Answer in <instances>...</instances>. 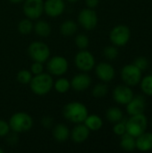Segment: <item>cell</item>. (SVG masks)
<instances>
[{"label":"cell","instance_id":"obj_14","mask_svg":"<svg viewBox=\"0 0 152 153\" xmlns=\"http://www.w3.org/2000/svg\"><path fill=\"white\" fill-rule=\"evenodd\" d=\"M65 10V0H46L44 2V13L51 18H56L60 16Z\"/></svg>","mask_w":152,"mask_h":153},{"label":"cell","instance_id":"obj_21","mask_svg":"<svg viewBox=\"0 0 152 153\" xmlns=\"http://www.w3.org/2000/svg\"><path fill=\"white\" fill-rule=\"evenodd\" d=\"M83 124L89 128L90 131L96 132L102 128L103 126V120L99 115H88V117L85 118Z\"/></svg>","mask_w":152,"mask_h":153},{"label":"cell","instance_id":"obj_11","mask_svg":"<svg viewBox=\"0 0 152 153\" xmlns=\"http://www.w3.org/2000/svg\"><path fill=\"white\" fill-rule=\"evenodd\" d=\"M22 11L24 15L30 20H38L44 13L43 0H25Z\"/></svg>","mask_w":152,"mask_h":153},{"label":"cell","instance_id":"obj_15","mask_svg":"<svg viewBox=\"0 0 152 153\" xmlns=\"http://www.w3.org/2000/svg\"><path fill=\"white\" fill-rule=\"evenodd\" d=\"M70 82H71V88L73 91L78 92H82L90 87L92 79L89 74H87V73L82 72L81 74H75L72 78Z\"/></svg>","mask_w":152,"mask_h":153},{"label":"cell","instance_id":"obj_24","mask_svg":"<svg viewBox=\"0 0 152 153\" xmlns=\"http://www.w3.org/2000/svg\"><path fill=\"white\" fill-rule=\"evenodd\" d=\"M106 118L110 123H116L121 121L124 118V113L121 110V108L117 107H111L107 109L106 111Z\"/></svg>","mask_w":152,"mask_h":153},{"label":"cell","instance_id":"obj_13","mask_svg":"<svg viewBox=\"0 0 152 153\" xmlns=\"http://www.w3.org/2000/svg\"><path fill=\"white\" fill-rule=\"evenodd\" d=\"M95 73L97 77L103 82H110L116 76V70L114 66L108 62H100L95 66Z\"/></svg>","mask_w":152,"mask_h":153},{"label":"cell","instance_id":"obj_30","mask_svg":"<svg viewBox=\"0 0 152 153\" xmlns=\"http://www.w3.org/2000/svg\"><path fill=\"white\" fill-rule=\"evenodd\" d=\"M74 42L76 47L81 50V49H87V48L90 45V39L89 37L84 34V33H80L77 34L75 39H74Z\"/></svg>","mask_w":152,"mask_h":153},{"label":"cell","instance_id":"obj_19","mask_svg":"<svg viewBox=\"0 0 152 153\" xmlns=\"http://www.w3.org/2000/svg\"><path fill=\"white\" fill-rule=\"evenodd\" d=\"M53 138L58 143H65L70 138V130L65 124H56L52 129Z\"/></svg>","mask_w":152,"mask_h":153},{"label":"cell","instance_id":"obj_8","mask_svg":"<svg viewBox=\"0 0 152 153\" xmlns=\"http://www.w3.org/2000/svg\"><path fill=\"white\" fill-rule=\"evenodd\" d=\"M121 78L125 84L134 87L140 83L142 78V71L134 64L125 65L121 70Z\"/></svg>","mask_w":152,"mask_h":153},{"label":"cell","instance_id":"obj_27","mask_svg":"<svg viewBox=\"0 0 152 153\" xmlns=\"http://www.w3.org/2000/svg\"><path fill=\"white\" fill-rule=\"evenodd\" d=\"M139 84L144 95L152 97V74H148L142 77Z\"/></svg>","mask_w":152,"mask_h":153},{"label":"cell","instance_id":"obj_40","mask_svg":"<svg viewBox=\"0 0 152 153\" xmlns=\"http://www.w3.org/2000/svg\"><path fill=\"white\" fill-rule=\"evenodd\" d=\"M66 2H68V3H70V4H74V3H77L79 0H65Z\"/></svg>","mask_w":152,"mask_h":153},{"label":"cell","instance_id":"obj_41","mask_svg":"<svg viewBox=\"0 0 152 153\" xmlns=\"http://www.w3.org/2000/svg\"><path fill=\"white\" fill-rule=\"evenodd\" d=\"M4 150H3V149L0 147V153H4Z\"/></svg>","mask_w":152,"mask_h":153},{"label":"cell","instance_id":"obj_37","mask_svg":"<svg viewBox=\"0 0 152 153\" xmlns=\"http://www.w3.org/2000/svg\"><path fill=\"white\" fill-rule=\"evenodd\" d=\"M41 125L45 128H51V127H53L54 126V119H53V117H49V116L43 117L42 119H41Z\"/></svg>","mask_w":152,"mask_h":153},{"label":"cell","instance_id":"obj_3","mask_svg":"<svg viewBox=\"0 0 152 153\" xmlns=\"http://www.w3.org/2000/svg\"><path fill=\"white\" fill-rule=\"evenodd\" d=\"M8 123L11 131L17 134H24L32 128L33 118L28 113L16 112L11 116Z\"/></svg>","mask_w":152,"mask_h":153},{"label":"cell","instance_id":"obj_17","mask_svg":"<svg viewBox=\"0 0 152 153\" xmlns=\"http://www.w3.org/2000/svg\"><path fill=\"white\" fill-rule=\"evenodd\" d=\"M90 131L83 124H76V126L70 131V138L75 143H82L89 138Z\"/></svg>","mask_w":152,"mask_h":153},{"label":"cell","instance_id":"obj_29","mask_svg":"<svg viewBox=\"0 0 152 153\" xmlns=\"http://www.w3.org/2000/svg\"><path fill=\"white\" fill-rule=\"evenodd\" d=\"M33 74H31V72L28 69H22L20 70L17 74H16V80L20 84L22 85H27L30 84L31 79H32Z\"/></svg>","mask_w":152,"mask_h":153},{"label":"cell","instance_id":"obj_35","mask_svg":"<svg viewBox=\"0 0 152 153\" xmlns=\"http://www.w3.org/2000/svg\"><path fill=\"white\" fill-rule=\"evenodd\" d=\"M18 134H19L11 131V132L5 136L6 143H8L10 146H14V145H16L17 143H18V141H19V136H18Z\"/></svg>","mask_w":152,"mask_h":153},{"label":"cell","instance_id":"obj_6","mask_svg":"<svg viewBox=\"0 0 152 153\" xmlns=\"http://www.w3.org/2000/svg\"><path fill=\"white\" fill-rule=\"evenodd\" d=\"M47 70L53 76H63L69 69V63L65 56H54L47 61Z\"/></svg>","mask_w":152,"mask_h":153},{"label":"cell","instance_id":"obj_25","mask_svg":"<svg viewBox=\"0 0 152 153\" xmlns=\"http://www.w3.org/2000/svg\"><path fill=\"white\" fill-rule=\"evenodd\" d=\"M53 88L55 89V91L56 92L64 94V93L68 92L69 90L71 89V82L67 78L60 76V77H58L57 80H56L54 82Z\"/></svg>","mask_w":152,"mask_h":153},{"label":"cell","instance_id":"obj_31","mask_svg":"<svg viewBox=\"0 0 152 153\" xmlns=\"http://www.w3.org/2000/svg\"><path fill=\"white\" fill-rule=\"evenodd\" d=\"M118 55H119L118 48L113 44L111 46H107L103 49V56L108 60H115L116 58H117Z\"/></svg>","mask_w":152,"mask_h":153},{"label":"cell","instance_id":"obj_9","mask_svg":"<svg viewBox=\"0 0 152 153\" xmlns=\"http://www.w3.org/2000/svg\"><path fill=\"white\" fill-rule=\"evenodd\" d=\"M74 65L78 70L88 73L95 67L96 60L90 51L81 49L74 56Z\"/></svg>","mask_w":152,"mask_h":153},{"label":"cell","instance_id":"obj_12","mask_svg":"<svg viewBox=\"0 0 152 153\" xmlns=\"http://www.w3.org/2000/svg\"><path fill=\"white\" fill-rule=\"evenodd\" d=\"M134 96L133 91L126 84H120L113 90V99L119 105H126Z\"/></svg>","mask_w":152,"mask_h":153},{"label":"cell","instance_id":"obj_36","mask_svg":"<svg viewBox=\"0 0 152 153\" xmlns=\"http://www.w3.org/2000/svg\"><path fill=\"white\" fill-rule=\"evenodd\" d=\"M11 132L9 123L5 120L0 119V137H5Z\"/></svg>","mask_w":152,"mask_h":153},{"label":"cell","instance_id":"obj_32","mask_svg":"<svg viewBox=\"0 0 152 153\" xmlns=\"http://www.w3.org/2000/svg\"><path fill=\"white\" fill-rule=\"evenodd\" d=\"M126 120L125 119H122L119 122L115 123L114 126H113V132L116 135L118 136H122L123 134H125L126 133Z\"/></svg>","mask_w":152,"mask_h":153},{"label":"cell","instance_id":"obj_18","mask_svg":"<svg viewBox=\"0 0 152 153\" xmlns=\"http://www.w3.org/2000/svg\"><path fill=\"white\" fill-rule=\"evenodd\" d=\"M136 149L140 152H150L152 150V133L144 132L135 138Z\"/></svg>","mask_w":152,"mask_h":153},{"label":"cell","instance_id":"obj_23","mask_svg":"<svg viewBox=\"0 0 152 153\" xmlns=\"http://www.w3.org/2000/svg\"><path fill=\"white\" fill-rule=\"evenodd\" d=\"M120 147L125 152H133L136 149L135 138L129 134L125 133L121 136L120 140Z\"/></svg>","mask_w":152,"mask_h":153},{"label":"cell","instance_id":"obj_39","mask_svg":"<svg viewBox=\"0 0 152 153\" xmlns=\"http://www.w3.org/2000/svg\"><path fill=\"white\" fill-rule=\"evenodd\" d=\"M9 2H11L12 4H22L25 0H8Z\"/></svg>","mask_w":152,"mask_h":153},{"label":"cell","instance_id":"obj_16","mask_svg":"<svg viewBox=\"0 0 152 153\" xmlns=\"http://www.w3.org/2000/svg\"><path fill=\"white\" fill-rule=\"evenodd\" d=\"M126 112L129 116L142 114L146 108V100L142 95H136L125 105Z\"/></svg>","mask_w":152,"mask_h":153},{"label":"cell","instance_id":"obj_33","mask_svg":"<svg viewBox=\"0 0 152 153\" xmlns=\"http://www.w3.org/2000/svg\"><path fill=\"white\" fill-rule=\"evenodd\" d=\"M139 69H141L142 71H144L147 69L148 65H149V60L147 57L145 56H138L135 58L134 63H133Z\"/></svg>","mask_w":152,"mask_h":153},{"label":"cell","instance_id":"obj_5","mask_svg":"<svg viewBox=\"0 0 152 153\" xmlns=\"http://www.w3.org/2000/svg\"><path fill=\"white\" fill-rule=\"evenodd\" d=\"M28 55L32 61L46 63L50 57V48L47 43L39 40L31 42L27 49Z\"/></svg>","mask_w":152,"mask_h":153},{"label":"cell","instance_id":"obj_22","mask_svg":"<svg viewBox=\"0 0 152 153\" xmlns=\"http://www.w3.org/2000/svg\"><path fill=\"white\" fill-rule=\"evenodd\" d=\"M77 30H78V23L73 20H65L60 25V33L65 37H70L74 35Z\"/></svg>","mask_w":152,"mask_h":153},{"label":"cell","instance_id":"obj_42","mask_svg":"<svg viewBox=\"0 0 152 153\" xmlns=\"http://www.w3.org/2000/svg\"><path fill=\"white\" fill-rule=\"evenodd\" d=\"M151 127H152V119H151Z\"/></svg>","mask_w":152,"mask_h":153},{"label":"cell","instance_id":"obj_7","mask_svg":"<svg viewBox=\"0 0 152 153\" xmlns=\"http://www.w3.org/2000/svg\"><path fill=\"white\" fill-rule=\"evenodd\" d=\"M131 39V30L125 24L115 26L109 33V39L113 45L117 48L125 46Z\"/></svg>","mask_w":152,"mask_h":153},{"label":"cell","instance_id":"obj_26","mask_svg":"<svg viewBox=\"0 0 152 153\" xmlns=\"http://www.w3.org/2000/svg\"><path fill=\"white\" fill-rule=\"evenodd\" d=\"M33 22L32 20L29 18L22 19L18 23V31L22 35H29L33 31Z\"/></svg>","mask_w":152,"mask_h":153},{"label":"cell","instance_id":"obj_28","mask_svg":"<svg viewBox=\"0 0 152 153\" xmlns=\"http://www.w3.org/2000/svg\"><path fill=\"white\" fill-rule=\"evenodd\" d=\"M108 93V87L106 82H100L96 84L93 89L91 90V94L96 99H102L105 98Z\"/></svg>","mask_w":152,"mask_h":153},{"label":"cell","instance_id":"obj_20","mask_svg":"<svg viewBox=\"0 0 152 153\" xmlns=\"http://www.w3.org/2000/svg\"><path fill=\"white\" fill-rule=\"evenodd\" d=\"M33 31L36 35L41 38H47L48 37L52 32L51 25L48 22L45 20H39L33 24Z\"/></svg>","mask_w":152,"mask_h":153},{"label":"cell","instance_id":"obj_10","mask_svg":"<svg viewBox=\"0 0 152 153\" xmlns=\"http://www.w3.org/2000/svg\"><path fill=\"white\" fill-rule=\"evenodd\" d=\"M77 21L78 24H80V26L84 30H92L97 27L99 18L94 9L86 7L81 10V12L78 14Z\"/></svg>","mask_w":152,"mask_h":153},{"label":"cell","instance_id":"obj_34","mask_svg":"<svg viewBox=\"0 0 152 153\" xmlns=\"http://www.w3.org/2000/svg\"><path fill=\"white\" fill-rule=\"evenodd\" d=\"M30 71L31 72L33 75H37V74L44 73V63L33 61L32 65H30Z\"/></svg>","mask_w":152,"mask_h":153},{"label":"cell","instance_id":"obj_38","mask_svg":"<svg viewBox=\"0 0 152 153\" xmlns=\"http://www.w3.org/2000/svg\"><path fill=\"white\" fill-rule=\"evenodd\" d=\"M84 3H85L86 6L88 8L94 9V8H96L99 5V0H84Z\"/></svg>","mask_w":152,"mask_h":153},{"label":"cell","instance_id":"obj_4","mask_svg":"<svg viewBox=\"0 0 152 153\" xmlns=\"http://www.w3.org/2000/svg\"><path fill=\"white\" fill-rule=\"evenodd\" d=\"M148 125V118L143 113L130 116V117L126 119V133L136 138L147 131Z\"/></svg>","mask_w":152,"mask_h":153},{"label":"cell","instance_id":"obj_1","mask_svg":"<svg viewBox=\"0 0 152 153\" xmlns=\"http://www.w3.org/2000/svg\"><path fill=\"white\" fill-rule=\"evenodd\" d=\"M63 117L65 120L73 124L83 123L89 115L87 107L79 101H71L64 106L62 110Z\"/></svg>","mask_w":152,"mask_h":153},{"label":"cell","instance_id":"obj_2","mask_svg":"<svg viewBox=\"0 0 152 153\" xmlns=\"http://www.w3.org/2000/svg\"><path fill=\"white\" fill-rule=\"evenodd\" d=\"M29 85L31 91L35 95L45 96L53 89L54 80L52 75L48 73H42L37 75H33Z\"/></svg>","mask_w":152,"mask_h":153}]
</instances>
